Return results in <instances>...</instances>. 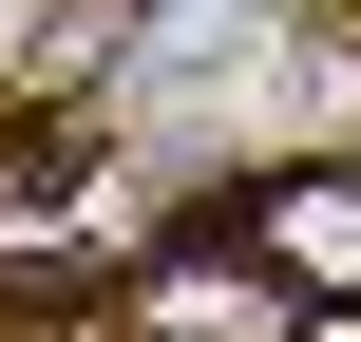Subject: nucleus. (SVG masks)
<instances>
[{
    "mask_svg": "<svg viewBox=\"0 0 361 342\" xmlns=\"http://www.w3.org/2000/svg\"><path fill=\"white\" fill-rule=\"evenodd\" d=\"M228 248L305 305V324H343L361 305V152H324V171H267L247 209H228Z\"/></svg>",
    "mask_w": 361,
    "mask_h": 342,
    "instance_id": "1",
    "label": "nucleus"
},
{
    "mask_svg": "<svg viewBox=\"0 0 361 342\" xmlns=\"http://www.w3.org/2000/svg\"><path fill=\"white\" fill-rule=\"evenodd\" d=\"M133 342H305V324H286V286H209V267H190V286H152Z\"/></svg>",
    "mask_w": 361,
    "mask_h": 342,
    "instance_id": "2",
    "label": "nucleus"
}]
</instances>
